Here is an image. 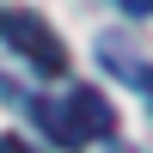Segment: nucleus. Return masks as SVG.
Listing matches in <instances>:
<instances>
[{"label": "nucleus", "mask_w": 153, "mask_h": 153, "mask_svg": "<svg viewBox=\"0 0 153 153\" xmlns=\"http://www.w3.org/2000/svg\"><path fill=\"white\" fill-rule=\"evenodd\" d=\"M0 37H6L12 55H25L37 74H61L68 68V43H61L37 12H6V19H0Z\"/></svg>", "instance_id": "nucleus-2"}, {"label": "nucleus", "mask_w": 153, "mask_h": 153, "mask_svg": "<svg viewBox=\"0 0 153 153\" xmlns=\"http://www.w3.org/2000/svg\"><path fill=\"white\" fill-rule=\"evenodd\" d=\"M117 6L129 12V19H147V12H153V0H117Z\"/></svg>", "instance_id": "nucleus-4"}, {"label": "nucleus", "mask_w": 153, "mask_h": 153, "mask_svg": "<svg viewBox=\"0 0 153 153\" xmlns=\"http://www.w3.org/2000/svg\"><path fill=\"white\" fill-rule=\"evenodd\" d=\"M31 117L43 123V129L55 135L61 147L98 141V135H110V129H117V110H110V104H104V92H92V86L68 92L61 104H49V98H31Z\"/></svg>", "instance_id": "nucleus-1"}, {"label": "nucleus", "mask_w": 153, "mask_h": 153, "mask_svg": "<svg viewBox=\"0 0 153 153\" xmlns=\"http://www.w3.org/2000/svg\"><path fill=\"white\" fill-rule=\"evenodd\" d=\"M98 61H110V68L123 74L129 86H147V68H141V49L129 43L123 31H110V37H98Z\"/></svg>", "instance_id": "nucleus-3"}, {"label": "nucleus", "mask_w": 153, "mask_h": 153, "mask_svg": "<svg viewBox=\"0 0 153 153\" xmlns=\"http://www.w3.org/2000/svg\"><path fill=\"white\" fill-rule=\"evenodd\" d=\"M0 153H37L31 141H19V135H0Z\"/></svg>", "instance_id": "nucleus-5"}]
</instances>
